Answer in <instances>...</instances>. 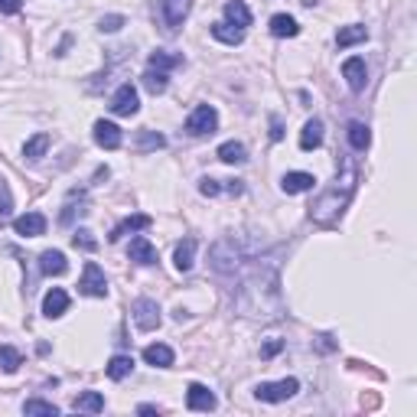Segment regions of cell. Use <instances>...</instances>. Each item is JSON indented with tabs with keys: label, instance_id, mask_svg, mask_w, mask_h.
<instances>
[{
	"label": "cell",
	"instance_id": "obj_16",
	"mask_svg": "<svg viewBox=\"0 0 417 417\" xmlns=\"http://www.w3.org/2000/svg\"><path fill=\"white\" fill-rule=\"evenodd\" d=\"M173 359H176V356H173V349L163 346V342H154V346L144 349V362L154 365V369H170Z\"/></svg>",
	"mask_w": 417,
	"mask_h": 417
},
{
	"label": "cell",
	"instance_id": "obj_7",
	"mask_svg": "<svg viewBox=\"0 0 417 417\" xmlns=\"http://www.w3.org/2000/svg\"><path fill=\"white\" fill-rule=\"evenodd\" d=\"M342 78H346V85L352 88V92H365V85H369V69H365L362 56H349V59L342 62Z\"/></svg>",
	"mask_w": 417,
	"mask_h": 417
},
{
	"label": "cell",
	"instance_id": "obj_10",
	"mask_svg": "<svg viewBox=\"0 0 417 417\" xmlns=\"http://www.w3.org/2000/svg\"><path fill=\"white\" fill-rule=\"evenodd\" d=\"M95 144H98V147H105V150H117L124 144L121 127H117V124H111V121H95Z\"/></svg>",
	"mask_w": 417,
	"mask_h": 417
},
{
	"label": "cell",
	"instance_id": "obj_39",
	"mask_svg": "<svg viewBox=\"0 0 417 417\" xmlns=\"http://www.w3.org/2000/svg\"><path fill=\"white\" fill-rule=\"evenodd\" d=\"M270 140H284V124H280V117H270Z\"/></svg>",
	"mask_w": 417,
	"mask_h": 417
},
{
	"label": "cell",
	"instance_id": "obj_17",
	"mask_svg": "<svg viewBox=\"0 0 417 417\" xmlns=\"http://www.w3.org/2000/svg\"><path fill=\"white\" fill-rule=\"evenodd\" d=\"M300 33V26H297V20L290 14H274L270 16V36H278V39H290Z\"/></svg>",
	"mask_w": 417,
	"mask_h": 417
},
{
	"label": "cell",
	"instance_id": "obj_11",
	"mask_svg": "<svg viewBox=\"0 0 417 417\" xmlns=\"http://www.w3.org/2000/svg\"><path fill=\"white\" fill-rule=\"evenodd\" d=\"M127 258H131L134 264H140V268H150V264H157V248L150 245L144 235H137V238H131V245H127Z\"/></svg>",
	"mask_w": 417,
	"mask_h": 417
},
{
	"label": "cell",
	"instance_id": "obj_30",
	"mask_svg": "<svg viewBox=\"0 0 417 417\" xmlns=\"http://www.w3.org/2000/svg\"><path fill=\"white\" fill-rule=\"evenodd\" d=\"M14 218V193H10L7 179L0 176V225H7Z\"/></svg>",
	"mask_w": 417,
	"mask_h": 417
},
{
	"label": "cell",
	"instance_id": "obj_3",
	"mask_svg": "<svg viewBox=\"0 0 417 417\" xmlns=\"http://www.w3.org/2000/svg\"><path fill=\"white\" fill-rule=\"evenodd\" d=\"M131 317H134V326H137L140 332H154L157 326L163 323L160 307H157V300H150V297H140V300H134Z\"/></svg>",
	"mask_w": 417,
	"mask_h": 417
},
{
	"label": "cell",
	"instance_id": "obj_22",
	"mask_svg": "<svg viewBox=\"0 0 417 417\" xmlns=\"http://www.w3.org/2000/svg\"><path fill=\"white\" fill-rule=\"evenodd\" d=\"M365 39H369V30H365V26H342V30L336 33V46L349 49V46H359V43H365Z\"/></svg>",
	"mask_w": 417,
	"mask_h": 417
},
{
	"label": "cell",
	"instance_id": "obj_21",
	"mask_svg": "<svg viewBox=\"0 0 417 417\" xmlns=\"http://www.w3.org/2000/svg\"><path fill=\"white\" fill-rule=\"evenodd\" d=\"M193 258H196V238H183L176 245V251H173V264H176V270H193Z\"/></svg>",
	"mask_w": 417,
	"mask_h": 417
},
{
	"label": "cell",
	"instance_id": "obj_28",
	"mask_svg": "<svg viewBox=\"0 0 417 417\" xmlns=\"http://www.w3.org/2000/svg\"><path fill=\"white\" fill-rule=\"evenodd\" d=\"M176 65H183V56H173V53H150V59H147V69H160V72H170V69H176Z\"/></svg>",
	"mask_w": 417,
	"mask_h": 417
},
{
	"label": "cell",
	"instance_id": "obj_34",
	"mask_svg": "<svg viewBox=\"0 0 417 417\" xmlns=\"http://www.w3.org/2000/svg\"><path fill=\"white\" fill-rule=\"evenodd\" d=\"M121 26H124V16H121V14H108V16H101L98 30H101V33H117Z\"/></svg>",
	"mask_w": 417,
	"mask_h": 417
},
{
	"label": "cell",
	"instance_id": "obj_31",
	"mask_svg": "<svg viewBox=\"0 0 417 417\" xmlns=\"http://www.w3.org/2000/svg\"><path fill=\"white\" fill-rule=\"evenodd\" d=\"M23 411L30 417H56L59 414V408H56L53 401H43V398H30V401L23 404Z\"/></svg>",
	"mask_w": 417,
	"mask_h": 417
},
{
	"label": "cell",
	"instance_id": "obj_14",
	"mask_svg": "<svg viewBox=\"0 0 417 417\" xmlns=\"http://www.w3.org/2000/svg\"><path fill=\"white\" fill-rule=\"evenodd\" d=\"M65 310H69V294H65L62 287H53V290L43 297V317H46V320H59Z\"/></svg>",
	"mask_w": 417,
	"mask_h": 417
},
{
	"label": "cell",
	"instance_id": "obj_20",
	"mask_svg": "<svg viewBox=\"0 0 417 417\" xmlns=\"http://www.w3.org/2000/svg\"><path fill=\"white\" fill-rule=\"evenodd\" d=\"M212 36L218 39V43H225V46H241L245 43V30L241 26H232V23H212Z\"/></svg>",
	"mask_w": 417,
	"mask_h": 417
},
{
	"label": "cell",
	"instance_id": "obj_13",
	"mask_svg": "<svg viewBox=\"0 0 417 417\" xmlns=\"http://www.w3.org/2000/svg\"><path fill=\"white\" fill-rule=\"evenodd\" d=\"M313 186H317V179H313V173H303V170L287 173V176L280 179V189H284L287 196H300V193H310Z\"/></svg>",
	"mask_w": 417,
	"mask_h": 417
},
{
	"label": "cell",
	"instance_id": "obj_32",
	"mask_svg": "<svg viewBox=\"0 0 417 417\" xmlns=\"http://www.w3.org/2000/svg\"><path fill=\"white\" fill-rule=\"evenodd\" d=\"M20 365H23V356H20L14 346H0V369L7 371V375H14Z\"/></svg>",
	"mask_w": 417,
	"mask_h": 417
},
{
	"label": "cell",
	"instance_id": "obj_2",
	"mask_svg": "<svg viewBox=\"0 0 417 417\" xmlns=\"http://www.w3.org/2000/svg\"><path fill=\"white\" fill-rule=\"evenodd\" d=\"M157 10H160L167 33H176L183 26V20L189 16V10H193V0H157Z\"/></svg>",
	"mask_w": 417,
	"mask_h": 417
},
{
	"label": "cell",
	"instance_id": "obj_23",
	"mask_svg": "<svg viewBox=\"0 0 417 417\" xmlns=\"http://www.w3.org/2000/svg\"><path fill=\"white\" fill-rule=\"evenodd\" d=\"M216 157L222 163H232V167H235V163H245L248 160V150H245V144H238V140H225Z\"/></svg>",
	"mask_w": 417,
	"mask_h": 417
},
{
	"label": "cell",
	"instance_id": "obj_27",
	"mask_svg": "<svg viewBox=\"0 0 417 417\" xmlns=\"http://www.w3.org/2000/svg\"><path fill=\"white\" fill-rule=\"evenodd\" d=\"M72 408L85 411V414H101V411H105V398H101L98 391H85V394H78Z\"/></svg>",
	"mask_w": 417,
	"mask_h": 417
},
{
	"label": "cell",
	"instance_id": "obj_12",
	"mask_svg": "<svg viewBox=\"0 0 417 417\" xmlns=\"http://www.w3.org/2000/svg\"><path fill=\"white\" fill-rule=\"evenodd\" d=\"M154 225V218L150 216H144V212H137V216H127V218H121V222L111 228V235L108 238L111 241H121L124 235H131V232H144V228H150Z\"/></svg>",
	"mask_w": 417,
	"mask_h": 417
},
{
	"label": "cell",
	"instance_id": "obj_24",
	"mask_svg": "<svg viewBox=\"0 0 417 417\" xmlns=\"http://www.w3.org/2000/svg\"><path fill=\"white\" fill-rule=\"evenodd\" d=\"M346 137H349V144H352L356 150H369V144H371V134H369V127H365L362 121H349Z\"/></svg>",
	"mask_w": 417,
	"mask_h": 417
},
{
	"label": "cell",
	"instance_id": "obj_15",
	"mask_svg": "<svg viewBox=\"0 0 417 417\" xmlns=\"http://www.w3.org/2000/svg\"><path fill=\"white\" fill-rule=\"evenodd\" d=\"M39 270H43L46 278H62V274L69 270V261H65V255H62V251L49 248V251H43V255H39Z\"/></svg>",
	"mask_w": 417,
	"mask_h": 417
},
{
	"label": "cell",
	"instance_id": "obj_38",
	"mask_svg": "<svg viewBox=\"0 0 417 417\" xmlns=\"http://www.w3.org/2000/svg\"><path fill=\"white\" fill-rule=\"evenodd\" d=\"M20 10H23V0H0V14L14 16V14H20Z\"/></svg>",
	"mask_w": 417,
	"mask_h": 417
},
{
	"label": "cell",
	"instance_id": "obj_5",
	"mask_svg": "<svg viewBox=\"0 0 417 417\" xmlns=\"http://www.w3.org/2000/svg\"><path fill=\"white\" fill-rule=\"evenodd\" d=\"M78 294H85V297H108V280H105V270H101L95 261H88L85 270H82Z\"/></svg>",
	"mask_w": 417,
	"mask_h": 417
},
{
	"label": "cell",
	"instance_id": "obj_4",
	"mask_svg": "<svg viewBox=\"0 0 417 417\" xmlns=\"http://www.w3.org/2000/svg\"><path fill=\"white\" fill-rule=\"evenodd\" d=\"M216 127H218V111L212 105H199L193 115L186 117V134H193V137L216 134Z\"/></svg>",
	"mask_w": 417,
	"mask_h": 417
},
{
	"label": "cell",
	"instance_id": "obj_6",
	"mask_svg": "<svg viewBox=\"0 0 417 417\" xmlns=\"http://www.w3.org/2000/svg\"><path fill=\"white\" fill-rule=\"evenodd\" d=\"M111 111H115L117 117H134L140 111L137 88H134L131 82H124V85L115 92V98H111Z\"/></svg>",
	"mask_w": 417,
	"mask_h": 417
},
{
	"label": "cell",
	"instance_id": "obj_25",
	"mask_svg": "<svg viewBox=\"0 0 417 417\" xmlns=\"http://www.w3.org/2000/svg\"><path fill=\"white\" fill-rule=\"evenodd\" d=\"M46 150H49V134H33V137L23 144V157L26 160H33V163L43 160Z\"/></svg>",
	"mask_w": 417,
	"mask_h": 417
},
{
	"label": "cell",
	"instance_id": "obj_1",
	"mask_svg": "<svg viewBox=\"0 0 417 417\" xmlns=\"http://www.w3.org/2000/svg\"><path fill=\"white\" fill-rule=\"evenodd\" d=\"M300 391V381L297 379H280V381H261L255 388V398L258 401H268V404H280L287 398H294Z\"/></svg>",
	"mask_w": 417,
	"mask_h": 417
},
{
	"label": "cell",
	"instance_id": "obj_37",
	"mask_svg": "<svg viewBox=\"0 0 417 417\" xmlns=\"http://www.w3.org/2000/svg\"><path fill=\"white\" fill-rule=\"evenodd\" d=\"M280 349H284V342L280 339H270V342H264L261 346V359H274L280 352Z\"/></svg>",
	"mask_w": 417,
	"mask_h": 417
},
{
	"label": "cell",
	"instance_id": "obj_9",
	"mask_svg": "<svg viewBox=\"0 0 417 417\" xmlns=\"http://www.w3.org/2000/svg\"><path fill=\"white\" fill-rule=\"evenodd\" d=\"M216 394L208 391L206 385H199V381H193V385L186 388V408L189 411H216Z\"/></svg>",
	"mask_w": 417,
	"mask_h": 417
},
{
	"label": "cell",
	"instance_id": "obj_18",
	"mask_svg": "<svg viewBox=\"0 0 417 417\" xmlns=\"http://www.w3.org/2000/svg\"><path fill=\"white\" fill-rule=\"evenodd\" d=\"M320 144H323V121L313 117V121L303 124V131H300V150H317Z\"/></svg>",
	"mask_w": 417,
	"mask_h": 417
},
{
	"label": "cell",
	"instance_id": "obj_35",
	"mask_svg": "<svg viewBox=\"0 0 417 417\" xmlns=\"http://www.w3.org/2000/svg\"><path fill=\"white\" fill-rule=\"evenodd\" d=\"M199 193L212 199V196H218V193H222V186H218V179H212V176H202V179H199Z\"/></svg>",
	"mask_w": 417,
	"mask_h": 417
},
{
	"label": "cell",
	"instance_id": "obj_19",
	"mask_svg": "<svg viewBox=\"0 0 417 417\" xmlns=\"http://www.w3.org/2000/svg\"><path fill=\"white\" fill-rule=\"evenodd\" d=\"M225 23H232V26H251V10L245 7V0H228L225 4Z\"/></svg>",
	"mask_w": 417,
	"mask_h": 417
},
{
	"label": "cell",
	"instance_id": "obj_8",
	"mask_svg": "<svg viewBox=\"0 0 417 417\" xmlns=\"http://www.w3.org/2000/svg\"><path fill=\"white\" fill-rule=\"evenodd\" d=\"M14 228L23 238H39V235H46V216L43 212H23V216L14 218Z\"/></svg>",
	"mask_w": 417,
	"mask_h": 417
},
{
	"label": "cell",
	"instance_id": "obj_26",
	"mask_svg": "<svg viewBox=\"0 0 417 417\" xmlns=\"http://www.w3.org/2000/svg\"><path fill=\"white\" fill-rule=\"evenodd\" d=\"M140 82H144V88H147L150 95H163L167 92V85H170L167 72H160V69H147L144 75H140Z\"/></svg>",
	"mask_w": 417,
	"mask_h": 417
},
{
	"label": "cell",
	"instance_id": "obj_36",
	"mask_svg": "<svg viewBox=\"0 0 417 417\" xmlns=\"http://www.w3.org/2000/svg\"><path fill=\"white\" fill-rule=\"evenodd\" d=\"M163 144H167V140H163L160 134H150V131L140 134V147L144 150H157V147H163Z\"/></svg>",
	"mask_w": 417,
	"mask_h": 417
},
{
	"label": "cell",
	"instance_id": "obj_29",
	"mask_svg": "<svg viewBox=\"0 0 417 417\" xmlns=\"http://www.w3.org/2000/svg\"><path fill=\"white\" fill-rule=\"evenodd\" d=\"M131 371H134V359L131 356H115L108 362V379L111 381H124Z\"/></svg>",
	"mask_w": 417,
	"mask_h": 417
},
{
	"label": "cell",
	"instance_id": "obj_40",
	"mask_svg": "<svg viewBox=\"0 0 417 417\" xmlns=\"http://www.w3.org/2000/svg\"><path fill=\"white\" fill-rule=\"evenodd\" d=\"M137 411H140V414H157V408H154V404H140Z\"/></svg>",
	"mask_w": 417,
	"mask_h": 417
},
{
	"label": "cell",
	"instance_id": "obj_33",
	"mask_svg": "<svg viewBox=\"0 0 417 417\" xmlns=\"http://www.w3.org/2000/svg\"><path fill=\"white\" fill-rule=\"evenodd\" d=\"M72 245L82 248V251H98V238H95L88 228H78V232L72 235Z\"/></svg>",
	"mask_w": 417,
	"mask_h": 417
}]
</instances>
